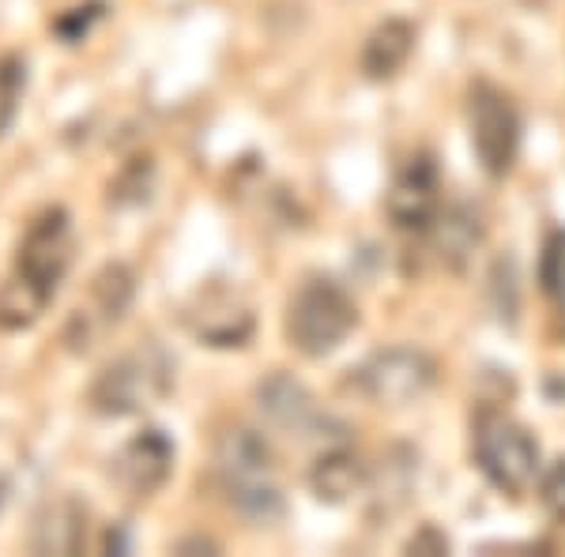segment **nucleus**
Wrapping results in <instances>:
<instances>
[{"label":"nucleus","mask_w":565,"mask_h":557,"mask_svg":"<svg viewBox=\"0 0 565 557\" xmlns=\"http://www.w3.org/2000/svg\"><path fill=\"white\" fill-rule=\"evenodd\" d=\"M441 212V178L430 154H412L396 170L388 189V218L399 231H430V223Z\"/></svg>","instance_id":"9b49d317"},{"label":"nucleus","mask_w":565,"mask_h":557,"mask_svg":"<svg viewBox=\"0 0 565 557\" xmlns=\"http://www.w3.org/2000/svg\"><path fill=\"white\" fill-rule=\"evenodd\" d=\"M309 486L328 505H340V501H348L351 493L366 486V463H362L359 452L335 444V449L317 456L313 471H309Z\"/></svg>","instance_id":"4468645a"},{"label":"nucleus","mask_w":565,"mask_h":557,"mask_svg":"<svg viewBox=\"0 0 565 557\" xmlns=\"http://www.w3.org/2000/svg\"><path fill=\"white\" fill-rule=\"evenodd\" d=\"M287 340L306 358H324L359 328V306L340 282L309 279L287 306Z\"/></svg>","instance_id":"7ed1b4c3"},{"label":"nucleus","mask_w":565,"mask_h":557,"mask_svg":"<svg viewBox=\"0 0 565 557\" xmlns=\"http://www.w3.org/2000/svg\"><path fill=\"white\" fill-rule=\"evenodd\" d=\"M351 385L373 407H412L437 385V362L418 346H385L351 373Z\"/></svg>","instance_id":"39448f33"},{"label":"nucleus","mask_w":565,"mask_h":557,"mask_svg":"<svg viewBox=\"0 0 565 557\" xmlns=\"http://www.w3.org/2000/svg\"><path fill=\"white\" fill-rule=\"evenodd\" d=\"M0 505H4V479H0Z\"/></svg>","instance_id":"4be33fe9"},{"label":"nucleus","mask_w":565,"mask_h":557,"mask_svg":"<svg viewBox=\"0 0 565 557\" xmlns=\"http://www.w3.org/2000/svg\"><path fill=\"white\" fill-rule=\"evenodd\" d=\"M53 298H45L42 290H34L31 282L20 279L12 271L8 279H0V332H23L45 313Z\"/></svg>","instance_id":"dca6fc26"},{"label":"nucleus","mask_w":565,"mask_h":557,"mask_svg":"<svg viewBox=\"0 0 565 557\" xmlns=\"http://www.w3.org/2000/svg\"><path fill=\"white\" fill-rule=\"evenodd\" d=\"M170 471H174V444L162 429H143V433L129 437L117 449L109 479L129 501H148L162 486H167Z\"/></svg>","instance_id":"9d476101"},{"label":"nucleus","mask_w":565,"mask_h":557,"mask_svg":"<svg viewBox=\"0 0 565 557\" xmlns=\"http://www.w3.org/2000/svg\"><path fill=\"white\" fill-rule=\"evenodd\" d=\"M260 410L271 426L287 429L290 437H313L317 429L328 426V418L321 415V407L313 404V396L290 377H268L257 388Z\"/></svg>","instance_id":"f8f14e48"},{"label":"nucleus","mask_w":565,"mask_h":557,"mask_svg":"<svg viewBox=\"0 0 565 557\" xmlns=\"http://www.w3.org/2000/svg\"><path fill=\"white\" fill-rule=\"evenodd\" d=\"M468 129L482 170L490 178H505L521 151V114L513 98L494 84H476L468 98Z\"/></svg>","instance_id":"0eeeda50"},{"label":"nucleus","mask_w":565,"mask_h":557,"mask_svg":"<svg viewBox=\"0 0 565 557\" xmlns=\"http://www.w3.org/2000/svg\"><path fill=\"white\" fill-rule=\"evenodd\" d=\"M72 257H76V231L65 207H45L42 215L31 218L20 253H15V276L42 290L45 298L57 294L61 279L68 276Z\"/></svg>","instance_id":"423d86ee"},{"label":"nucleus","mask_w":565,"mask_h":557,"mask_svg":"<svg viewBox=\"0 0 565 557\" xmlns=\"http://www.w3.org/2000/svg\"><path fill=\"white\" fill-rule=\"evenodd\" d=\"M407 550H412V554H445V550H449V543H445V535H437L434 527L426 524L423 532L407 543Z\"/></svg>","instance_id":"412c9836"},{"label":"nucleus","mask_w":565,"mask_h":557,"mask_svg":"<svg viewBox=\"0 0 565 557\" xmlns=\"http://www.w3.org/2000/svg\"><path fill=\"white\" fill-rule=\"evenodd\" d=\"M170 388H174V358L159 343H136L98 373L87 392V404L109 418L140 415L162 404Z\"/></svg>","instance_id":"f03ea898"},{"label":"nucleus","mask_w":565,"mask_h":557,"mask_svg":"<svg viewBox=\"0 0 565 557\" xmlns=\"http://www.w3.org/2000/svg\"><path fill=\"white\" fill-rule=\"evenodd\" d=\"M253 301L231 282H207L185 301V328L207 346H242L253 335Z\"/></svg>","instance_id":"1a4fd4ad"},{"label":"nucleus","mask_w":565,"mask_h":557,"mask_svg":"<svg viewBox=\"0 0 565 557\" xmlns=\"http://www.w3.org/2000/svg\"><path fill=\"white\" fill-rule=\"evenodd\" d=\"M540 501L546 513L565 524V456H558L551 468L540 471Z\"/></svg>","instance_id":"aec40b11"},{"label":"nucleus","mask_w":565,"mask_h":557,"mask_svg":"<svg viewBox=\"0 0 565 557\" xmlns=\"http://www.w3.org/2000/svg\"><path fill=\"white\" fill-rule=\"evenodd\" d=\"M84 546V508L61 501L53 505L45 519L39 524V538H34V550L42 554H72Z\"/></svg>","instance_id":"f3484780"},{"label":"nucleus","mask_w":565,"mask_h":557,"mask_svg":"<svg viewBox=\"0 0 565 557\" xmlns=\"http://www.w3.org/2000/svg\"><path fill=\"white\" fill-rule=\"evenodd\" d=\"M540 282L554 301L565 306V231H551L540 253Z\"/></svg>","instance_id":"a211bd4d"},{"label":"nucleus","mask_w":565,"mask_h":557,"mask_svg":"<svg viewBox=\"0 0 565 557\" xmlns=\"http://www.w3.org/2000/svg\"><path fill=\"white\" fill-rule=\"evenodd\" d=\"M430 234H434V249H437V257H441V264L460 268V264L479 249L482 223L468 204H452L437 212V218L430 223Z\"/></svg>","instance_id":"2eb2a0df"},{"label":"nucleus","mask_w":565,"mask_h":557,"mask_svg":"<svg viewBox=\"0 0 565 557\" xmlns=\"http://www.w3.org/2000/svg\"><path fill=\"white\" fill-rule=\"evenodd\" d=\"M471 452H476V463L490 479V486H498L501 493L516 497L540 479V444L527 433V426L501 410L479 415L476 429H471Z\"/></svg>","instance_id":"20e7f679"},{"label":"nucleus","mask_w":565,"mask_h":557,"mask_svg":"<svg viewBox=\"0 0 565 557\" xmlns=\"http://www.w3.org/2000/svg\"><path fill=\"white\" fill-rule=\"evenodd\" d=\"M136 294V276L125 264H106L87 287V298H79V306L72 309L65 343L72 351H90L125 321Z\"/></svg>","instance_id":"6e6552de"},{"label":"nucleus","mask_w":565,"mask_h":557,"mask_svg":"<svg viewBox=\"0 0 565 557\" xmlns=\"http://www.w3.org/2000/svg\"><path fill=\"white\" fill-rule=\"evenodd\" d=\"M215 479L223 497L242 516L268 524V519H276L282 513L276 452L253 429L234 426L215 437Z\"/></svg>","instance_id":"f257e3e1"},{"label":"nucleus","mask_w":565,"mask_h":557,"mask_svg":"<svg viewBox=\"0 0 565 557\" xmlns=\"http://www.w3.org/2000/svg\"><path fill=\"white\" fill-rule=\"evenodd\" d=\"M23 87H26V68H23V61H15V57L0 61V132H4V125H8V121H12L15 103H20Z\"/></svg>","instance_id":"6ab92c4d"},{"label":"nucleus","mask_w":565,"mask_h":557,"mask_svg":"<svg viewBox=\"0 0 565 557\" xmlns=\"http://www.w3.org/2000/svg\"><path fill=\"white\" fill-rule=\"evenodd\" d=\"M415 26L407 20H385L373 26V34L362 45V72L370 79H392L415 53Z\"/></svg>","instance_id":"ddd939ff"}]
</instances>
